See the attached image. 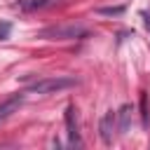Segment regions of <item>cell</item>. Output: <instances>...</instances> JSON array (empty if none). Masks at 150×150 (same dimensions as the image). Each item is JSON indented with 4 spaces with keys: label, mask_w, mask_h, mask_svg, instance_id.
<instances>
[{
    "label": "cell",
    "mask_w": 150,
    "mask_h": 150,
    "mask_svg": "<svg viewBox=\"0 0 150 150\" xmlns=\"http://www.w3.org/2000/svg\"><path fill=\"white\" fill-rule=\"evenodd\" d=\"M77 80L75 77H42L38 82H33L28 87V94H56V91H63V89H70L75 87Z\"/></svg>",
    "instance_id": "obj_1"
},
{
    "label": "cell",
    "mask_w": 150,
    "mask_h": 150,
    "mask_svg": "<svg viewBox=\"0 0 150 150\" xmlns=\"http://www.w3.org/2000/svg\"><path fill=\"white\" fill-rule=\"evenodd\" d=\"M82 35H87L84 26H52V28L40 30V38L45 40H75Z\"/></svg>",
    "instance_id": "obj_2"
},
{
    "label": "cell",
    "mask_w": 150,
    "mask_h": 150,
    "mask_svg": "<svg viewBox=\"0 0 150 150\" xmlns=\"http://www.w3.org/2000/svg\"><path fill=\"white\" fill-rule=\"evenodd\" d=\"M75 105L66 108V129H68V143L70 145H82L80 141V131H77V120H75Z\"/></svg>",
    "instance_id": "obj_3"
},
{
    "label": "cell",
    "mask_w": 150,
    "mask_h": 150,
    "mask_svg": "<svg viewBox=\"0 0 150 150\" xmlns=\"http://www.w3.org/2000/svg\"><path fill=\"white\" fill-rule=\"evenodd\" d=\"M54 0H16L14 2V9L23 12V14H30V12H38V9H45L49 7Z\"/></svg>",
    "instance_id": "obj_4"
},
{
    "label": "cell",
    "mask_w": 150,
    "mask_h": 150,
    "mask_svg": "<svg viewBox=\"0 0 150 150\" xmlns=\"http://www.w3.org/2000/svg\"><path fill=\"white\" fill-rule=\"evenodd\" d=\"M21 101H23V96H21V94H16V96H12V98L2 101V103H0V122H5L7 117H12V115L19 110Z\"/></svg>",
    "instance_id": "obj_5"
},
{
    "label": "cell",
    "mask_w": 150,
    "mask_h": 150,
    "mask_svg": "<svg viewBox=\"0 0 150 150\" xmlns=\"http://www.w3.org/2000/svg\"><path fill=\"white\" fill-rule=\"evenodd\" d=\"M112 127H115V112H105L101 120V138L103 143H112Z\"/></svg>",
    "instance_id": "obj_6"
},
{
    "label": "cell",
    "mask_w": 150,
    "mask_h": 150,
    "mask_svg": "<svg viewBox=\"0 0 150 150\" xmlns=\"http://www.w3.org/2000/svg\"><path fill=\"white\" fill-rule=\"evenodd\" d=\"M129 115H131V108L129 105H122V110H120V131H127L129 129Z\"/></svg>",
    "instance_id": "obj_7"
},
{
    "label": "cell",
    "mask_w": 150,
    "mask_h": 150,
    "mask_svg": "<svg viewBox=\"0 0 150 150\" xmlns=\"http://www.w3.org/2000/svg\"><path fill=\"white\" fill-rule=\"evenodd\" d=\"M124 12V7H101L98 9V14H122Z\"/></svg>",
    "instance_id": "obj_8"
},
{
    "label": "cell",
    "mask_w": 150,
    "mask_h": 150,
    "mask_svg": "<svg viewBox=\"0 0 150 150\" xmlns=\"http://www.w3.org/2000/svg\"><path fill=\"white\" fill-rule=\"evenodd\" d=\"M9 30H12V23H9V21H2V23H0V40H5V38L9 35Z\"/></svg>",
    "instance_id": "obj_9"
},
{
    "label": "cell",
    "mask_w": 150,
    "mask_h": 150,
    "mask_svg": "<svg viewBox=\"0 0 150 150\" xmlns=\"http://www.w3.org/2000/svg\"><path fill=\"white\" fill-rule=\"evenodd\" d=\"M143 19H145V26H148V30H150V12H143Z\"/></svg>",
    "instance_id": "obj_10"
}]
</instances>
